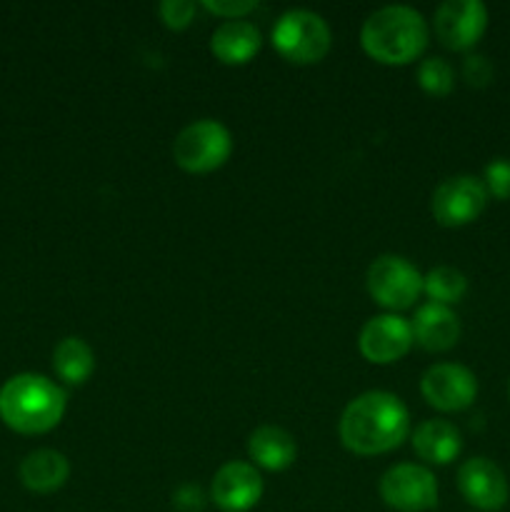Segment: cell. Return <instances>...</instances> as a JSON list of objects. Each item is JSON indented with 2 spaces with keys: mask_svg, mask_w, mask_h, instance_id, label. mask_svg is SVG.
<instances>
[{
  "mask_svg": "<svg viewBox=\"0 0 510 512\" xmlns=\"http://www.w3.org/2000/svg\"><path fill=\"white\" fill-rule=\"evenodd\" d=\"M345 450L363 458L400 448L410 435V413L403 400L385 390H368L345 405L338 423Z\"/></svg>",
  "mask_w": 510,
  "mask_h": 512,
  "instance_id": "1",
  "label": "cell"
},
{
  "mask_svg": "<svg viewBox=\"0 0 510 512\" xmlns=\"http://www.w3.org/2000/svg\"><path fill=\"white\" fill-rule=\"evenodd\" d=\"M65 408V390L45 375H13L0 388V420L20 435L50 433L60 425Z\"/></svg>",
  "mask_w": 510,
  "mask_h": 512,
  "instance_id": "2",
  "label": "cell"
},
{
  "mask_svg": "<svg viewBox=\"0 0 510 512\" xmlns=\"http://www.w3.org/2000/svg\"><path fill=\"white\" fill-rule=\"evenodd\" d=\"M430 40L428 20L410 5H385L365 18L360 45L383 65H408L425 53Z\"/></svg>",
  "mask_w": 510,
  "mask_h": 512,
  "instance_id": "3",
  "label": "cell"
},
{
  "mask_svg": "<svg viewBox=\"0 0 510 512\" xmlns=\"http://www.w3.org/2000/svg\"><path fill=\"white\" fill-rule=\"evenodd\" d=\"M270 43L278 50L280 58L295 65L320 63L330 53L333 33L323 15L305 8L285 10L273 25Z\"/></svg>",
  "mask_w": 510,
  "mask_h": 512,
  "instance_id": "4",
  "label": "cell"
},
{
  "mask_svg": "<svg viewBox=\"0 0 510 512\" xmlns=\"http://www.w3.org/2000/svg\"><path fill=\"white\" fill-rule=\"evenodd\" d=\"M233 153V135L220 120L203 118L185 125L173 140V160L190 175H205L223 168Z\"/></svg>",
  "mask_w": 510,
  "mask_h": 512,
  "instance_id": "5",
  "label": "cell"
},
{
  "mask_svg": "<svg viewBox=\"0 0 510 512\" xmlns=\"http://www.w3.org/2000/svg\"><path fill=\"white\" fill-rule=\"evenodd\" d=\"M368 293L380 308L388 313H400V310L413 308L415 300L423 295V275L403 255H380L370 263L368 275H365Z\"/></svg>",
  "mask_w": 510,
  "mask_h": 512,
  "instance_id": "6",
  "label": "cell"
},
{
  "mask_svg": "<svg viewBox=\"0 0 510 512\" xmlns=\"http://www.w3.org/2000/svg\"><path fill=\"white\" fill-rule=\"evenodd\" d=\"M380 498L398 512H428L438 505V480L428 468L398 463L380 478Z\"/></svg>",
  "mask_w": 510,
  "mask_h": 512,
  "instance_id": "7",
  "label": "cell"
},
{
  "mask_svg": "<svg viewBox=\"0 0 510 512\" xmlns=\"http://www.w3.org/2000/svg\"><path fill=\"white\" fill-rule=\"evenodd\" d=\"M488 190L483 178L475 175H453L445 178L430 198V213L445 228H460L480 218L488 205Z\"/></svg>",
  "mask_w": 510,
  "mask_h": 512,
  "instance_id": "8",
  "label": "cell"
},
{
  "mask_svg": "<svg viewBox=\"0 0 510 512\" xmlns=\"http://www.w3.org/2000/svg\"><path fill=\"white\" fill-rule=\"evenodd\" d=\"M420 393L430 408L440 413H460L475 403L478 380L465 365L435 363L420 378Z\"/></svg>",
  "mask_w": 510,
  "mask_h": 512,
  "instance_id": "9",
  "label": "cell"
},
{
  "mask_svg": "<svg viewBox=\"0 0 510 512\" xmlns=\"http://www.w3.org/2000/svg\"><path fill=\"white\" fill-rule=\"evenodd\" d=\"M485 28H488V8L480 0H445L435 8V38L448 50L463 53L475 48Z\"/></svg>",
  "mask_w": 510,
  "mask_h": 512,
  "instance_id": "10",
  "label": "cell"
},
{
  "mask_svg": "<svg viewBox=\"0 0 510 512\" xmlns=\"http://www.w3.org/2000/svg\"><path fill=\"white\" fill-rule=\"evenodd\" d=\"M413 343L415 338L410 320H405L398 313H383L370 318L358 338L360 355L373 365L398 363L400 358L410 353Z\"/></svg>",
  "mask_w": 510,
  "mask_h": 512,
  "instance_id": "11",
  "label": "cell"
},
{
  "mask_svg": "<svg viewBox=\"0 0 510 512\" xmlns=\"http://www.w3.org/2000/svg\"><path fill=\"white\" fill-rule=\"evenodd\" d=\"M263 498V478L253 463L230 460L210 480V503L223 512H250Z\"/></svg>",
  "mask_w": 510,
  "mask_h": 512,
  "instance_id": "12",
  "label": "cell"
},
{
  "mask_svg": "<svg viewBox=\"0 0 510 512\" xmlns=\"http://www.w3.org/2000/svg\"><path fill=\"white\" fill-rule=\"evenodd\" d=\"M458 490L465 498V503L483 512L503 510L510 495V485L503 470L490 458H483V455L465 460L460 465Z\"/></svg>",
  "mask_w": 510,
  "mask_h": 512,
  "instance_id": "13",
  "label": "cell"
},
{
  "mask_svg": "<svg viewBox=\"0 0 510 512\" xmlns=\"http://www.w3.org/2000/svg\"><path fill=\"white\" fill-rule=\"evenodd\" d=\"M410 328H413L415 343L428 353H445V350L455 348L460 333H463L458 315L445 305L435 303L420 305L410 320Z\"/></svg>",
  "mask_w": 510,
  "mask_h": 512,
  "instance_id": "14",
  "label": "cell"
},
{
  "mask_svg": "<svg viewBox=\"0 0 510 512\" xmlns=\"http://www.w3.org/2000/svg\"><path fill=\"white\" fill-rule=\"evenodd\" d=\"M263 48V35L250 20H223L210 35V50L225 65H245Z\"/></svg>",
  "mask_w": 510,
  "mask_h": 512,
  "instance_id": "15",
  "label": "cell"
},
{
  "mask_svg": "<svg viewBox=\"0 0 510 512\" xmlns=\"http://www.w3.org/2000/svg\"><path fill=\"white\" fill-rule=\"evenodd\" d=\"M415 455L428 465H450L463 450V435L450 420H423L410 438Z\"/></svg>",
  "mask_w": 510,
  "mask_h": 512,
  "instance_id": "16",
  "label": "cell"
},
{
  "mask_svg": "<svg viewBox=\"0 0 510 512\" xmlns=\"http://www.w3.org/2000/svg\"><path fill=\"white\" fill-rule=\"evenodd\" d=\"M248 458L255 468L280 473L288 470L298 458V445L295 438L285 428L278 425H260L248 438Z\"/></svg>",
  "mask_w": 510,
  "mask_h": 512,
  "instance_id": "17",
  "label": "cell"
},
{
  "mask_svg": "<svg viewBox=\"0 0 510 512\" xmlns=\"http://www.w3.org/2000/svg\"><path fill=\"white\" fill-rule=\"evenodd\" d=\"M20 483L38 495H50L63 488L70 478V463L63 453L50 448L33 450L23 458L18 468Z\"/></svg>",
  "mask_w": 510,
  "mask_h": 512,
  "instance_id": "18",
  "label": "cell"
},
{
  "mask_svg": "<svg viewBox=\"0 0 510 512\" xmlns=\"http://www.w3.org/2000/svg\"><path fill=\"white\" fill-rule=\"evenodd\" d=\"M53 368L63 383L68 385H83L85 380L93 375L95 370V353L83 338H68L60 340L53 350Z\"/></svg>",
  "mask_w": 510,
  "mask_h": 512,
  "instance_id": "19",
  "label": "cell"
},
{
  "mask_svg": "<svg viewBox=\"0 0 510 512\" xmlns=\"http://www.w3.org/2000/svg\"><path fill=\"white\" fill-rule=\"evenodd\" d=\"M423 293L428 295L430 303L450 308L465 298L468 278H465L463 270L453 268V265H438L423 275Z\"/></svg>",
  "mask_w": 510,
  "mask_h": 512,
  "instance_id": "20",
  "label": "cell"
},
{
  "mask_svg": "<svg viewBox=\"0 0 510 512\" xmlns=\"http://www.w3.org/2000/svg\"><path fill=\"white\" fill-rule=\"evenodd\" d=\"M415 78H418V85L423 88V93L433 95V98H445L455 88L453 65L445 58H438V55H430V58L420 60Z\"/></svg>",
  "mask_w": 510,
  "mask_h": 512,
  "instance_id": "21",
  "label": "cell"
},
{
  "mask_svg": "<svg viewBox=\"0 0 510 512\" xmlns=\"http://www.w3.org/2000/svg\"><path fill=\"white\" fill-rule=\"evenodd\" d=\"M483 185L490 198L508 200L510 198V158H493L485 165Z\"/></svg>",
  "mask_w": 510,
  "mask_h": 512,
  "instance_id": "22",
  "label": "cell"
},
{
  "mask_svg": "<svg viewBox=\"0 0 510 512\" xmlns=\"http://www.w3.org/2000/svg\"><path fill=\"white\" fill-rule=\"evenodd\" d=\"M195 10L198 5L190 3V0H163L158 5V15L163 20L165 28L170 30H185L195 18Z\"/></svg>",
  "mask_w": 510,
  "mask_h": 512,
  "instance_id": "23",
  "label": "cell"
},
{
  "mask_svg": "<svg viewBox=\"0 0 510 512\" xmlns=\"http://www.w3.org/2000/svg\"><path fill=\"white\" fill-rule=\"evenodd\" d=\"M493 63H490L485 55L480 53H470L465 55L463 60V78L468 80V85H473V88H485V85H490V80H493Z\"/></svg>",
  "mask_w": 510,
  "mask_h": 512,
  "instance_id": "24",
  "label": "cell"
},
{
  "mask_svg": "<svg viewBox=\"0 0 510 512\" xmlns=\"http://www.w3.org/2000/svg\"><path fill=\"white\" fill-rule=\"evenodd\" d=\"M203 8L223 20H245V15L258 8L255 0H205Z\"/></svg>",
  "mask_w": 510,
  "mask_h": 512,
  "instance_id": "25",
  "label": "cell"
},
{
  "mask_svg": "<svg viewBox=\"0 0 510 512\" xmlns=\"http://www.w3.org/2000/svg\"><path fill=\"white\" fill-rule=\"evenodd\" d=\"M173 508L178 512H203L205 495L198 485H180L173 493Z\"/></svg>",
  "mask_w": 510,
  "mask_h": 512,
  "instance_id": "26",
  "label": "cell"
},
{
  "mask_svg": "<svg viewBox=\"0 0 510 512\" xmlns=\"http://www.w3.org/2000/svg\"><path fill=\"white\" fill-rule=\"evenodd\" d=\"M508 395H510V383H508Z\"/></svg>",
  "mask_w": 510,
  "mask_h": 512,
  "instance_id": "27",
  "label": "cell"
}]
</instances>
